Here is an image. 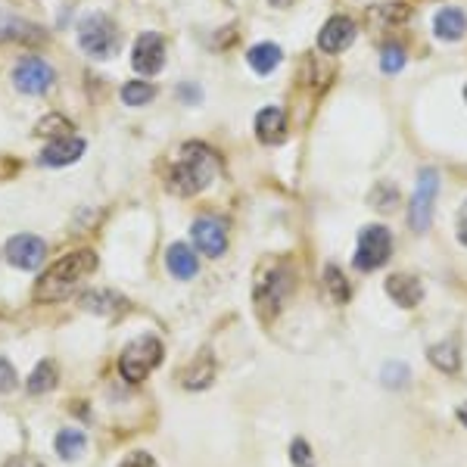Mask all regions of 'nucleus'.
<instances>
[{"label":"nucleus","mask_w":467,"mask_h":467,"mask_svg":"<svg viewBox=\"0 0 467 467\" xmlns=\"http://www.w3.org/2000/svg\"><path fill=\"white\" fill-rule=\"evenodd\" d=\"M94 268H97V255L90 250L63 255V259H57L54 265L44 271V277L37 281L35 299L37 303H59V299L69 296Z\"/></svg>","instance_id":"obj_1"},{"label":"nucleus","mask_w":467,"mask_h":467,"mask_svg":"<svg viewBox=\"0 0 467 467\" xmlns=\"http://www.w3.org/2000/svg\"><path fill=\"white\" fill-rule=\"evenodd\" d=\"M218 171V156L206 144H184L181 147V160L171 169V191L178 193H200L209 187V181Z\"/></svg>","instance_id":"obj_2"},{"label":"nucleus","mask_w":467,"mask_h":467,"mask_svg":"<svg viewBox=\"0 0 467 467\" xmlns=\"http://www.w3.org/2000/svg\"><path fill=\"white\" fill-rule=\"evenodd\" d=\"M78 41H81V50L94 59H112L122 47V35H119L116 22L103 13H94V16L81 19L78 26Z\"/></svg>","instance_id":"obj_3"},{"label":"nucleus","mask_w":467,"mask_h":467,"mask_svg":"<svg viewBox=\"0 0 467 467\" xmlns=\"http://www.w3.org/2000/svg\"><path fill=\"white\" fill-rule=\"evenodd\" d=\"M162 361V343L156 337H138L125 346L122 358H119V371L128 383H140L150 378L156 365Z\"/></svg>","instance_id":"obj_4"},{"label":"nucleus","mask_w":467,"mask_h":467,"mask_svg":"<svg viewBox=\"0 0 467 467\" xmlns=\"http://www.w3.org/2000/svg\"><path fill=\"white\" fill-rule=\"evenodd\" d=\"M389 253H393V234L383 224H368L358 237V250H356V268L358 271H378L387 265Z\"/></svg>","instance_id":"obj_5"},{"label":"nucleus","mask_w":467,"mask_h":467,"mask_svg":"<svg viewBox=\"0 0 467 467\" xmlns=\"http://www.w3.org/2000/svg\"><path fill=\"white\" fill-rule=\"evenodd\" d=\"M436 193H440V175H436V169H420L418 187H414V197H411V213H409L411 231L424 234L427 228H431Z\"/></svg>","instance_id":"obj_6"},{"label":"nucleus","mask_w":467,"mask_h":467,"mask_svg":"<svg viewBox=\"0 0 467 467\" xmlns=\"http://www.w3.org/2000/svg\"><path fill=\"white\" fill-rule=\"evenodd\" d=\"M44 253H47V246H44V240L35 237V234H19V237H13L10 244H6V259H10V265H16L22 271L41 268Z\"/></svg>","instance_id":"obj_7"},{"label":"nucleus","mask_w":467,"mask_h":467,"mask_svg":"<svg viewBox=\"0 0 467 467\" xmlns=\"http://www.w3.org/2000/svg\"><path fill=\"white\" fill-rule=\"evenodd\" d=\"M193 244L200 246L202 255L218 259V255L228 250V228H224V222H218L213 215L197 218V222H193Z\"/></svg>","instance_id":"obj_8"},{"label":"nucleus","mask_w":467,"mask_h":467,"mask_svg":"<svg viewBox=\"0 0 467 467\" xmlns=\"http://www.w3.org/2000/svg\"><path fill=\"white\" fill-rule=\"evenodd\" d=\"M13 81H16V88L22 94H44V90L50 88V81H54V69H50L44 59L28 57L13 69Z\"/></svg>","instance_id":"obj_9"},{"label":"nucleus","mask_w":467,"mask_h":467,"mask_svg":"<svg viewBox=\"0 0 467 467\" xmlns=\"http://www.w3.org/2000/svg\"><path fill=\"white\" fill-rule=\"evenodd\" d=\"M134 69L140 75H156L162 69L165 63V41L156 32H147L138 37V44H134Z\"/></svg>","instance_id":"obj_10"},{"label":"nucleus","mask_w":467,"mask_h":467,"mask_svg":"<svg viewBox=\"0 0 467 467\" xmlns=\"http://www.w3.org/2000/svg\"><path fill=\"white\" fill-rule=\"evenodd\" d=\"M356 41V22L349 16H334L324 22V28L318 32V47L324 54H340L349 44Z\"/></svg>","instance_id":"obj_11"},{"label":"nucleus","mask_w":467,"mask_h":467,"mask_svg":"<svg viewBox=\"0 0 467 467\" xmlns=\"http://www.w3.org/2000/svg\"><path fill=\"white\" fill-rule=\"evenodd\" d=\"M215 380V358L213 349H200V356L181 371V387L184 389H206Z\"/></svg>","instance_id":"obj_12"},{"label":"nucleus","mask_w":467,"mask_h":467,"mask_svg":"<svg viewBox=\"0 0 467 467\" xmlns=\"http://www.w3.org/2000/svg\"><path fill=\"white\" fill-rule=\"evenodd\" d=\"M387 296L393 299L399 308H414L424 299V287H420V281L414 275H393L387 281Z\"/></svg>","instance_id":"obj_13"},{"label":"nucleus","mask_w":467,"mask_h":467,"mask_svg":"<svg viewBox=\"0 0 467 467\" xmlns=\"http://www.w3.org/2000/svg\"><path fill=\"white\" fill-rule=\"evenodd\" d=\"M255 134L265 144H281L284 134H287V112L281 107H265L255 116Z\"/></svg>","instance_id":"obj_14"},{"label":"nucleus","mask_w":467,"mask_h":467,"mask_svg":"<svg viewBox=\"0 0 467 467\" xmlns=\"http://www.w3.org/2000/svg\"><path fill=\"white\" fill-rule=\"evenodd\" d=\"M85 153V140L81 138H57L50 147H44V153H41V162L44 165H54V169H59V165H69L75 162L78 156Z\"/></svg>","instance_id":"obj_15"},{"label":"nucleus","mask_w":467,"mask_h":467,"mask_svg":"<svg viewBox=\"0 0 467 467\" xmlns=\"http://www.w3.org/2000/svg\"><path fill=\"white\" fill-rule=\"evenodd\" d=\"M165 265H169V271L178 277V281H191V277L200 271L197 255H193V250L187 244L169 246V253H165Z\"/></svg>","instance_id":"obj_16"},{"label":"nucleus","mask_w":467,"mask_h":467,"mask_svg":"<svg viewBox=\"0 0 467 467\" xmlns=\"http://www.w3.org/2000/svg\"><path fill=\"white\" fill-rule=\"evenodd\" d=\"M436 35L442 37V41H462L464 32H467V16L458 6H446V10L436 13V22H433Z\"/></svg>","instance_id":"obj_17"},{"label":"nucleus","mask_w":467,"mask_h":467,"mask_svg":"<svg viewBox=\"0 0 467 467\" xmlns=\"http://www.w3.org/2000/svg\"><path fill=\"white\" fill-rule=\"evenodd\" d=\"M246 59H250V66L259 75H268V72H275L277 66H281L284 54H281V47H277V44H255L250 54H246Z\"/></svg>","instance_id":"obj_18"},{"label":"nucleus","mask_w":467,"mask_h":467,"mask_svg":"<svg viewBox=\"0 0 467 467\" xmlns=\"http://www.w3.org/2000/svg\"><path fill=\"white\" fill-rule=\"evenodd\" d=\"M54 387H57V365L50 358H44L32 371V378H28V393L41 396V393H50Z\"/></svg>","instance_id":"obj_19"},{"label":"nucleus","mask_w":467,"mask_h":467,"mask_svg":"<svg viewBox=\"0 0 467 467\" xmlns=\"http://www.w3.org/2000/svg\"><path fill=\"white\" fill-rule=\"evenodd\" d=\"M431 361H433V368H440V371H446V374H455L458 371V346H455V340H446V343H436V346H431Z\"/></svg>","instance_id":"obj_20"},{"label":"nucleus","mask_w":467,"mask_h":467,"mask_svg":"<svg viewBox=\"0 0 467 467\" xmlns=\"http://www.w3.org/2000/svg\"><path fill=\"white\" fill-rule=\"evenodd\" d=\"M54 446H57V451H59V458L72 462V458H78L81 451H85L88 440H85V433H78V431H59Z\"/></svg>","instance_id":"obj_21"},{"label":"nucleus","mask_w":467,"mask_h":467,"mask_svg":"<svg viewBox=\"0 0 467 467\" xmlns=\"http://www.w3.org/2000/svg\"><path fill=\"white\" fill-rule=\"evenodd\" d=\"M156 97V85H150V81H128L122 88V100L128 107H144Z\"/></svg>","instance_id":"obj_22"},{"label":"nucleus","mask_w":467,"mask_h":467,"mask_svg":"<svg viewBox=\"0 0 467 467\" xmlns=\"http://www.w3.org/2000/svg\"><path fill=\"white\" fill-rule=\"evenodd\" d=\"M119 306H122V299H119L116 293H88V296H81V308H88V312L109 315V312H116Z\"/></svg>","instance_id":"obj_23"},{"label":"nucleus","mask_w":467,"mask_h":467,"mask_svg":"<svg viewBox=\"0 0 467 467\" xmlns=\"http://www.w3.org/2000/svg\"><path fill=\"white\" fill-rule=\"evenodd\" d=\"M69 131H72V125H69V119H63V116H47L44 122H37L35 128V134H47V138H69Z\"/></svg>","instance_id":"obj_24"},{"label":"nucleus","mask_w":467,"mask_h":467,"mask_svg":"<svg viewBox=\"0 0 467 467\" xmlns=\"http://www.w3.org/2000/svg\"><path fill=\"white\" fill-rule=\"evenodd\" d=\"M324 281H327L330 287V296H334V303H346L349 299V284H346V277L337 271L334 265H330L327 271H324Z\"/></svg>","instance_id":"obj_25"},{"label":"nucleus","mask_w":467,"mask_h":467,"mask_svg":"<svg viewBox=\"0 0 467 467\" xmlns=\"http://www.w3.org/2000/svg\"><path fill=\"white\" fill-rule=\"evenodd\" d=\"M383 383H387V387L402 389L405 383H409V368H405L402 361H393V365H387V368H383Z\"/></svg>","instance_id":"obj_26"},{"label":"nucleus","mask_w":467,"mask_h":467,"mask_svg":"<svg viewBox=\"0 0 467 467\" xmlns=\"http://www.w3.org/2000/svg\"><path fill=\"white\" fill-rule=\"evenodd\" d=\"M405 66V50L402 47H383L380 69L383 72H399Z\"/></svg>","instance_id":"obj_27"},{"label":"nucleus","mask_w":467,"mask_h":467,"mask_svg":"<svg viewBox=\"0 0 467 467\" xmlns=\"http://www.w3.org/2000/svg\"><path fill=\"white\" fill-rule=\"evenodd\" d=\"M290 462L296 464V467H315V462H312V449H308V442H306V440H293V446H290Z\"/></svg>","instance_id":"obj_28"},{"label":"nucleus","mask_w":467,"mask_h":467,"mask_svg":"<svg viewBox=\"0 0 467 467\" xmlns=\"http://www.w3.org/2000/svg\"><path fill=\"white\" fill-rule=\"evenodd\" d=\"M19 387V378L16 371H13V365L6 361L4 356H0V393H13V389Z\"/></svg>","instance_id":"obj_29"},{"label":"nucleus","mask_w":467,"mask_h":467,"mask_svg":"<svg viewBox=\"0 0 467 467\" xmlns=\"http://www.w3.org/2000/svg\"><path fill=\"white\" fill-rule=\"evenodd\" d=\"M119 467H156L153 458L147 455V451H134V455H128Z\"/></svg>","instance_id":"obj_30"},{"label":"nucleus","mask_w":467,"mask_h":467,"mask_svg":"<svg viewBox=\"0 0 467 467\" xmlns=\"http://www.w3.org/2000/svg\"><path fill=\"white\" fill-rule=\"evenodd\" d=\"M458 240L467 246V200H464V206H462V215H458Z\"/></svg>","instance_id":"obj_31"},{"label":"nucleus","mask_w":467,"mask_h":467,"mask_svg":"<svg viewBox=\"0 0 467 467\" xmlns=\"http://www.w3.org/2000/svg\"><path fill=\"white\" fill-rule=\"evenodd\" d=\"M6 467H44L41 462H35V458H13Z\"/></svg>","instance_id":"obj_32"},{"label":"nucleus","mask_w":467,"mask_h":467,"mask_svg":"<svg viewBox=\"0 0 467 467\" xmlns=\"http://www.w3.org/2000/svg\"><path fill=\"white\" fill-rule=\"evenodd\" d=\"M293 0H271V6H277V10H287Z\"/></svg>","instance_id":"obj_33"},{"label":"nucleus","mask_w":467,"mask_h":467,"mask_svg":"<svg viewBox=\"0 0 467 467\" xmlns=\"http://www.w3.org/2000/svg\"><path fill=\"white\" fill-rule=\"evenodd\" d=\"M458 420H462V424H467V405H462V409H458Z\"/></svg>","instance_id":"obj_34"},{"label":"nucleus","mask_w":467,"mask_h":467,"mask_svg":"<svg viewBox=\"0 0 467 467\" xmlns=\"http://www.w3.org/2000/svg\"><path fill=\"white\" fill-rule=\"evenodd\" d=\"M464 100H467V88H464Z\"/></svg>","instance_id":"obj_35"}]
</instances>
